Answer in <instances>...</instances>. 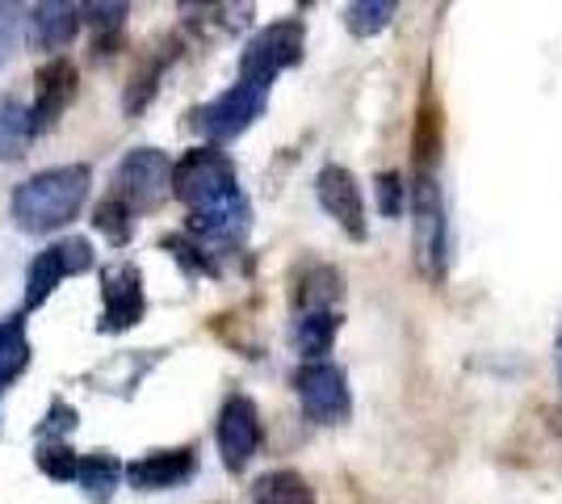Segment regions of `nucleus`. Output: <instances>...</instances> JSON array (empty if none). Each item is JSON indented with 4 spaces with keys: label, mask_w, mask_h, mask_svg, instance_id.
Segmentation results:
<instances>
[{
    "label": "nucleus",
    "mask_w": 562,
    "mask_h": 504,
    "mask_svg": "<svg viewBox=\"0 0 562 504\" xmlns=\"http://www.w3.org/2000/svg\"><path fill=\"white\" fill-rule=\"evenodd\" d=\"M89 186H93V168L89 165L43 168V172H34L30 181H22L13 190L9 211H13L22 232L47 236V232H59L64 223L80 215V206L89 198Z\"/></svg>",
    "instance_id": "f257e3e1"
},
{
    "label": "nucleus",
    "mask_w": 562,
    "mask_h": 504,
    "mask_svg": "<svg viewBox=\"0 0 562 504\" xmlns=\"http://www.w3.org/2000/svg\"><path fill=\"white\" fill-rule=\"evenodd\" d=\"M407 206H412V248H416V265L428 282H446L449 257H453V244H449V211H446V193L437 186V177L420 168L416 181L407 186Z\"/></svg>",
    "instance_id": "f03ea898"
},
{
    "label": "nucleus",
    "mask_w": 562,
    "mask_h": 504,
    "mask_svg": "<svg viewBox=\"0 0 562 504\" xmlns=\"http://www.w3.org/2000/svg\"><path fill=\"white\" fill-rule=\"evenodd\" d=\"M235 193H244L239 177H235L232 156L218 152V147H193L172 165V198L186 202L189 215L223 206V202H232Z\"/></svg>",
    "instance_id": "7ed1b4c3"
},
{
    "label": "nucleus",
    "mask_w": 562,
    "mask_h": 504,
    "mask_svg": "<svg viewBox=\"0 0 562 504\" xmlns=\"http://www.w3.org/2000/svg\"><path fill=\"white\" fill-rule=\"evenodd\" d=\"M303 51H306V25L299 18L265 25V30H257L248 38V47L239 55V80L269 89L285 68H299L303 64Z\"/></svg>",
    "instance_id": "20e7f679"
},
{
    "label": "nucleus",
    "mask_w": 562,
    "mask_h": 504,
    "mask_svg": "<svg viewBox=\"0 0 562 504\" xmlns=\"http://www.w3.org/2000/svg\"><path fill=\"white\" fill-rule=\"evenodd\" d=\"M265 105H269V89L239 80L227 93H218L214 101L198 105V110L189 114V126L206 139V147H223V144H232V139H239V135L265 114Z\"/></svg>",
    "instance_id": "39448f33"
},
{
    "label": "nucleus",
    "mask_w": 562,
    "mask_h": 504,
    "mask_svg": "<svg viewBox=\"0 0 562 504\" xmlns=\"http://www.w3.org/2000/svg\"><path fill=\"white\" fill-rule=\"evenodd\" d=\"M294 391H299V404L311 425H345L352 416V391L349 379L336 361H303L294 370Z\"/></svg>",
    "instance_id": "423d86ee"
},
{
    "label": "nucleus",
    "mask_w": 562,
    "mask_h": 504,
    "mask_svg": "<svg viewBox=\"0 0 562 504\" xmlns=\"http://www.w3.org/2000/svg\"><path fill=\"white\" fill-rule=\"evenodd\" d=\"M172 193V160L160 147H131L114 168V198L126 202L135 215L156 211Z\"/></svg>",
    "instance_id": "0eeeda50"
},
{
    "label": "nucleus",
    "mask_w": 562,
    "mask_h": 504,
    "mask_svg": "<svg viewBox=\"0 0 562 504\" xmlns=\"http://www.w3.org/2000/svg\"><path fill=\"white\" fill-rule=\"evenodd\" d=\"M93 265H97V253L85 236H68V240H59V244H50V248H43V253H34V261L25 265V312H38L64 278L89 273Z\"/></svg>",
    "instance_id": "6e6552de"
},
{
    "label": "nucleus",
    "mask_w": 562,
    "mask_h": 504,
    "mask_svg": "<svg viewBox=\"0 0 562 504\" xmlns=\"http://www.w3.org/2000/svg\"><path fill=\"white\" fill-rule=\"evenodd\" d=\"M147 312V290H143L139 265L114 261L101 269V320H97V333H126L135 328Z\"/></svg>",
    "instance_id": "1a4fd4ad"
},
{
    "label": "nucleus",
    "mask_w": 562,
    "mask_h": 504,
    "mask_svg": "<svg viewBox=\"0 0 562 504\" xmlns=\"http://www.w3.org/2000/svg\"><path fill=\"white\" fill-rule=\"evenodd\" d=\"M315 198L319 206L336 219V227L349 236V240H366L370 236V223H366V198L361 186L345 165H324L315 177Z\"/></svg>",
    "instance_id": "9d476101"
},
{
    "label": "nucleus",
    "mask_w": 562,
    "mask_h": 504,
    "mask_svg": "<svg viewBox=\"0 0 562 504\" xmlns=\"http://www.w3.org/2000/svg\"><path fill=\"white\" fill-rule=\"evenodd\" d=\"M260 450V412L248 395H227V404L218 412V455L223 467L239 475Z\"/></svg>",
    "instance_id": "9b49d317"
},
{
    "label": "nucleus",
    "mask_w": 562,
    "mask_h": 504,
    "mask_svg": "<svg viewBox=\"0 0 562 504\" xmlns=\"http://www.w3.org/2000/svg\"><path fill=\"white\" fill-rule=\"evenodd\" d=\"M76 101V64L55 55L50 64L38 68V93L30 105V126H34V139L47 135L55 122L68 114V105Z\"/></svg>",
    "instance_id": "f8f14e48"
},
{
    "label": "nucleus",
    "mask_w": 562,
    "mask_h": 504,
    "mask_svg": "<svg viewBox=\"0 0 562 504\" xmlns=\"http://www.w3.org/2000/svg\"><path fill=\"white\" fill-rule=\"evenodd\" d=\"M193 471H198V455L181 446V450H151V455L135 458L122 475L135 492H168V488L193 480Z\"/></svg>",
    "instance_id": "ddd939ff"
},
{
    "label": "nucleus",
    "mask_w": 562,
    "mask_h": 504,
    "mask_svg": "<svg viewBox=\"0 0 562 504\" xmlns=\"http://www.w3.org/2000/svg\"><path fill=\"white\" fill-rule=\"evenodd\" d=\"M80 34V4H34L30 9V43L38 51H64Z\"/></svg>",
    "instance_id": "4468645a"
},
{
    "label": "nucleus",
    "mask_w": 562,
    "mask_h": 504,
    "mask_svg": "<svg viewBox=\"0 0 562 504\" xmlns=\"http://www.w3.org/2000/svg\"><path fill=\"white\" fill-rule=\"evenodd\" d=\"M340 299H345V282H340V273L331 265H311L303 278H299V287H294V307H299V315L336 312Z\"/></svg>",
    "instance_id": "2eb2a0df"
},
{
    "label": "nucleus",
    "mask_w": 562,
    "mask_h": 504,
    "mask_svg": "<svg viewBox=\"0 0 562 504\" xmlns=\"http://www.w3.org/2000/svg\"><path fill=\"white\" fill-rule=\"evenodd\" d=\"M340 333V312H306L294 320V349L303 361H328Z\"/></svg>",
    "instance_id": "dca6fc26"
},
{
    "label": "nucleus",
    "mask_w": 562,
    "mask_h": 504,
    "mask_svg": "<svg viewBox=\"0 0 562 504\" xmlns=\"http://www.w3.org/2000/svg\"><path fill=\"white\" fill-rule=\"evenodd\" d=\"M122 462H117L110 450H97V455H85L80 458V467H76V483L85 488V496L93 504H105L114 501L117 483H122Z\"/></svg>",
    "instance_id": "f3484780"
},
{
    "label": "nucleus",
    "mask_w": 562,
    "mask_h": 504,
    "mask_svg": "<svg viewBox=\"0 0 562 504\" xmlns=\"http://www.w3.org/2000/svg\"><path fill=\"white\" fill-rule=\"evenodd\" d=\"M252 504H315V488L299 471L281 467L252 483Z\"/></svg>",
    "instance_id": "a211bd4d"
},
{
    "label": "nucleus",
    "mask_w": 562,
    "mask_h": 504,
    "mask_svg": "<svg viewBox=\"0 0 562 504\" xmlns=\"http://www.w3.org/2000/svg\"><path fill=\"white\" fill-rule=\"evenodd\" d=\"M30 139H34L30 105H22L18 97L0 101V160H22Z\"/></svg>",
    "instance_id": "6ab92c4d"
},
{
    "label": "nucleus",
    "mask_w": 562,
    "mask_h": 504,
    "mask_svg": "<svg viewBox=\"0 0 562 504\" xmlns=\"http://www.w3.org/2000/svg\"><path fill=\"white\" fill-rule=\"evenodd\" d=\"M30 366V336L25 320H0V387H9Z\"/></svg>",
    "instance_id": "aec40b11"
},
{
    "label": "nucleus",
    "mask_w": 562,
    "mask_h": 504,
    "mask_svg": "<svg viewBox=\"0 0 562 504\" xmlns=\"http://www.w3.org/2000/svg\"><path fill=\"white\" fill-rule=\"evenodd\" d=\"M126 18H131V4H80V25H93L97 55H114V43L117 34H122V25H126Z\"/></svg>",
    "instance_id": "412c9836"
},
{
    "label": "nucleus",
    "mask_w": 562,
    "mask_h": 504,
    "mask_svg": "<svg viewBox=\"0 0 562 504\" xmlns=\"http://www.w3.org/2000/svg\"><path fill=\"white\" fill-rule=\"evenodd\" d=\"M395 0H352V4H345V25H349L352 38H374L395 22Z\"/></svg>",
    "instance_id": "4be33fe9"
},
{
    "label": "nucleus",
    "mask_w": 562,
    "mask_h": 504,
    "mask_svg": "<svg viewBox=\"0 0 562 504\" xmlns=\"http://www.w3.org/2000/svg\"><path fill=\"white\" fill-rule=\"evenodd\" d=\"M93 227L105 236V240L114 244V248H126L131 236H135V211H131L126 202H117L114 193H110V198H101V202H97Z\"/></svg>",
    "instance_id": "5701e85b"
},
{
    "label": "nucleus",
    "mask_w": 562,
    "mask_h": 504,
    "mask_svg": "<svg viewBox=\"0 0 562 504\" xmlns=\"http://www.w3.org/2000/svg\"><path fill=\"white\" fill-rule=\"evenodd\" d=\"M160 248L172 253V261L181 265L189 278H218V261H214V253L211 248H202L198 240H189V236H165Z\"/></svg>",
    "instance_id": "b1692460"
},
{
    "label": "nucleus",
    "mask_w": 562,
    "mask_h": 504,
    "mask_svg": "<svg viewBox=\"0 0 562 504\" xmlns=\"http://www.w3.org/2000/svg\"><path fill=\"white\" fill-rule=\"evenodd\" d=\"M34 462H38V471L55 483H68L76 480V467H80V455L71 450L68 441H38V450H34Z\"/></svg>",
    "instance_id": "393cba45"
},
{
    "label": "nucleus",
    "mask_w": 562,
    "mask_h": 504,
    "mask_svg": "<svg viewBox=\"0 0 562 504\" xmlns=\"http://www.w3.org/2000/svg\"><path fill=\"white\" fill-rule=\"evenodd\" d=\"M160 72H165V59H151L143 72L131 76V89H126V114H139L143 105L156 97V89H160Z\"/></svg>",
    "instance_id": "a878e982"
},
{
    "label": "nucleus",
    "mask_w": 562,
    "mask_h": 504,
    "mask_svg": "<svg viewBox=\"0 0 562 504\" xmlns=\"http://www.w3.org/2000/svg\"><path fill=\"white\" fill-rule=\"evenodd\" d=\"M374 198H378L382 219H398L403 215V206H407V186H403V177H398V172H378Z\"/></svg>",
    "instance_id": "bb28decb"
},
{
    "label": "nucleus",
    "mask_w": 562,
    "mask_h": 504,
    "mask_svg": "<svg viewBox=\"0 0 562 504\" xmlns=\"http://www.w3.org/2000/svg\"><path fill=\"white\" fill-rule=\"evenodd\" d=\"M71 429H76V408L68 400H50L47 421L38 425V441H68Z\"/></svg>",
    "instance_id": "cd10ccee"
},
{
    "label": "nucleus",
    "mask_w": 562,
    "mask_h": 504,
    "mask_svg": "<svg viewBox=\"0 0 562 504\" xmlns=\"http://www.w3.org/2000/svg\"><path fill=\"white\" fill-rule=\"evenodd\" d=\"M18 25H22L18 9H13V4H0V64L18 47Z\"/></svg>",
    "instance_id": "c85d7f7f"
},
{
    "label": "nucleus",
    "mask_w": 562,
    "mask_h": 504,
    "mask_svg": "<svg viewBox=\"0 0 562 504\" xmlns=\"http://www.w3.org/2000/svg\"><path fill=\"white\" fill-rule=\"evenodd\" d=\"M546 429L554 433V437H562V404H554V408L546 412Z\"/></svg>",
    "instance_id": "c756f323"
},
{
    "label": "nucleus",
    "mask_w": 562,
    "mask_h": 504,
    "mask_svg": "<svg viewBox=\"0 0 562 504\" xmlns=\"http://www.w3.org/2000/svg\"><path fill=\"white\" fill-rule=\"evenodd\" d=\"M554 361H559V379H562V336H559V354H554Z\"/></svg>",
    "instance_id": "7c9ffc66"
}]
</instances>
